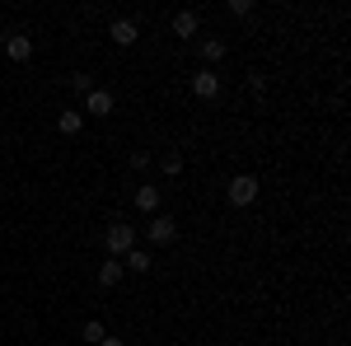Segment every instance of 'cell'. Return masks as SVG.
I'll return each instance as SVG.
<instances>
[{"instance_id":"cell-1","label":"cell","mask_w":351,"mask_h":346,"mask_svg":"<svg viewBox=\"0 0 351 346\" xmlns=\"http://www.w3.org/2000/svg\"><path fill=\"white\" fill-rule=\"evenodd\" d=\"M104 248H108V258H117V262H122V258L136 248V225H127V220H112L108 234H104Z\"/></svg>"},{"instance_id":"cell-2","label":"cell","mask_w":351,"mask_h":346,"mask_svg":"<svg viewBox=\"0 0 351 346\" xmlns=\"http://www.w3.org/2000/svg\"><path fill=\"white\" fill-rule=\"evenodd\" d=\"M258 192H263V183H258L253 173H234V178H230V187H225L230 206H253V201H258Z\"/></svg>"},{"instance_id":"cell-3","label":"cell","mask_w":351,"mask_h":346,"mask_svg":"<svg viewBox=\"0 0 351 346\" xmlns=\"http://www.w3.org/2000/svg\"><path fill=\"white\" fill-rule=\"evenodd\" d=\"M112 108H117V99H112V89H99V84H94V89L84 94V108H80V112H94V117H108Z\"/></svg>"},{"instance_id":"cell-4","label":"cell","mask_w":351,"mask_h":346,"mask_svg":"<svg viewBox=\"0 0 351 346\" xmlns=\"http://www.w3.org/2000/svg\"><path fill=\"white\" fill-rule=\"evenodd\" d=\"M192 94H197V99H220V75L211 66H202V71L192 75Z\"/></svg>"},{"instance_id":"cell-5","label":"cell","mask_w":351,"mask_h":346,"mask_svg":"<svg viewBox=\"0 0 351 346\" xmlns=\"http://www.w3.org/2000/svg\"><path fill=\"white\" fill-rule=\"evenodd\" d=\"M145 234H150V243H173L178 239V225H173V215H150Z\"/></svg>"},{"instance_id":"cell-6","label":"cell","mask_w":351,"mask_h":346,"mask_svg":"<svg viewBox=\"0 0 351 346\" xmlns=\"http://www.w3.org/2000/svg\"><path fill=\"white\" fill-rule=\"evenodd\" d=\"M169 28H173V38H197V28H202V14H197V10H178V14L169 19Z\"/></svg>"},{"instance_id":"cell-7","label":"cell","mask_w":351,"mask_h":346,"mask_svg":"<svg viewBox=\"0 0 351 346\" xmlns=\"http://www.w3.org/2000/svg\"><path fill=\"white\" fill-rule=\"evenodd\" d=\"M108 38L117 42V47H136V38H141V28H136V19H112Z\"/></svg>"},{"instance_id":"cell-8","label":"cell","mask_w":351,"mask_h":346,"mask_svg":"<svg viewBox=\"0 0 351 346\" xmlns=\"http://www.w3.org/2000/svg\"><path fill=\"white\" fill-rule=\"evenodd\" d=\"M5 56H10V61H28V56H33V38H28V33H10V38H5Z\"/></svg>"},{"instance_id":"cell-9","label":"cell","mask_w":351,"mask_h":346,"mask_svg":"<svg viewBox=\"0 0 351 346\" xmlns=\"http://www.w3.org/2000/svg\"><path fill=\"white\" fill-rule=\"evenodd\" d=\"M56 132H61V136H80V132H84V112H80V108H61Z\"/></svg>"},{"instance_id":"cell-10","label":"cell","mask_w":351,"mask_h":346,"mask_svg":"<svg viewBox=\"0 0 351 346\" xmlns=\"http://www.w3.org/2000/svg\"><path fill=\"white\" fill-rule=\"evenodd\" d=\"M122 276H127V267L117 262V258H108V262H99V286H104V291H112V286H122Z\"/></svg>"},{"instance_id":"cell-11","label":"cell","mask_w":351,"mask_h":346,"mask_svg":"<svg viewBox=\"0 0 351 346\" xmlns=\"http://www.w3.org/2000/svg\"><path fill=\"white\" fill-rule=\"evenodd\" d=\"M122 267H127V271H136V276H145V271H150V267H155V258H150V253H145V248H132V253H127V258H122Z\"/></svg>"},{"instance_id":"cell-12","label":"cell","mask_w":351,"mask_h":346,"mask_svg":"<svg viewBox=\"0 0 351 346\" xmlns=\"http://www.w3.org/2000/svg\"><path fill=\"white\" fill-rule=\"evenodd\" d=\"M136 211H145V215L160 211V187H136Z\"/></svg>"},{"instance_id":"cell-13","label":"cell","mask_w":351,"mask_h":346,"mask_svg":"<svg viewBox=\"0 0 351 346\" xmlns=\"http://www.w3.org/2000/svg\"><path fill=\"white\" fill-rule=\"evenodd\" d=\"M197 47H202V61H206L211 71H216V61H225V42H220V38H202Z\"/></svg>"},{"instance_id":"cell-14","label":"cell","mask_w":351,"mask_h":346,"mask_svg":"<svg viewBox=\"0 0 351 346\" xmlns=\"http://www.w3.org/2000/svg\"><path fill=\"white\" fill-rule=\"evenodd\" d=\"M80 337H84V342H89V346H99V342H104V337H108V328H104V323H99V319H89V323H84V328H80Z\"/></svg>"},{"instance_id":"cell-15","label":"cell","mask_w":351,"mask_h":346,"mask_svg":"<svg viewBox=\"0 0 351 346\" xmlns=\"http://www.w3.org/2000/svg\"><path fill=\"white\" fill-rule=\"evenodd\" d=\"M160 169L169 173V178H178V173H183V155H178V150H169V155L160 160Z\"/></svg>"},{"instance_id":"cell-16","label":"cell","mask_w":351,"mask_h":346,"mask_svg":"<svg viewBox=\"0 0 351 346\" xmlns=\"http://www.w3.org/2000/svg\"><path fill=\"white\" fill-rule=\"evenodd\" d=\"M150 169V150H132V173H145Z\"/></svg>"},{"instance_id":"cell-17","label":"cell","mask_w":351,"mask_h":346,"mask_svg":"<svg viewBox=\"0 0 351 346\" xmlns=\"http://www.w3.org/2000/svg\"><path fill=\"white\" fill-rule=\"evenodd\" d=\"M230 14H234V19H248V14H253V0H230Z\"/></svg>"},{"instance_id":"cell-18","label":"cell","mask_w":351,"mask_h":346,"mask_svg":"<svg viewBox=\"0 0 351 346\" xmlns=\"http://www.w3.org/2000/svg\"><path fill=\"white\" fill-rule=\"evenodd\" d=\"M71 89H75V94H80V99H84V94L94 89V80H89V75H71Z\"/></svg>"},{"instance_id":"cell-19","label":"cell","mask_w":351,"mask_h":346,"mask_svg":"<svg viewBox=\"0 0 351 346\" xmlns=\"http://www.w3.org/2000/svg\"><path fill=\"white\" fill-rule=\"evenodd\" d=\"M99 346H122V337H104V342H99Z\"/></svg>"}]
</instances>
